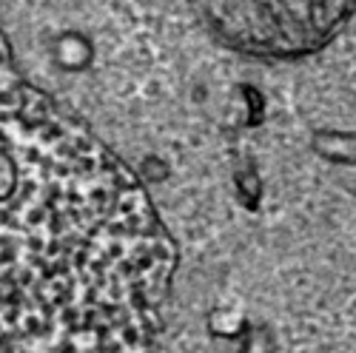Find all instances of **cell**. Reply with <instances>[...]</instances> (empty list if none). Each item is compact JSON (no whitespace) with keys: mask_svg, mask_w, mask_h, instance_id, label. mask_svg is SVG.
<instances>
[{"mask_svg":"<svg viewBox=\"0 0 356 353\" xmlns=\"http://www.w3.org/2000/svg\"><path fill=\"white\" fill-rule=\"evenodd\" d=\"M165 271L137 185L37 100L0 97V353H143Z\"/></svg>","mask_w":356,"mask_h":353,"instance_id":"obj_1","label":"cell"}]
</instances>
